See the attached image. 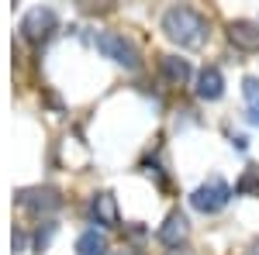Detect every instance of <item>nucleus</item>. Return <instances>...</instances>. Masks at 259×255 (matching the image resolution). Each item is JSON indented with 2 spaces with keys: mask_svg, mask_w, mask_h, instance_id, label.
<instances>
[{
  "mask_svg": "<svg viewBox=\"0 0 259 255\" xmlns=\"http://www.w3.org/2000/svg\"><path fill=\"white\" fill-rule=\"evenodd\" d=\"M76 255H107V235L90 228L76 238Z\"/></svg>",
  "mask_w": 259,
  "mask_h": 255,
  "instance_id": "obj_9",
  "label": "nucleus"
},
{
  "mask_svg": "<svg viewBox=\"0 0 259 255\" xmlns=\"http://www.w3.org/2000/svg\"><path fill=\"white\" fill-rule=\"evenodd\" d=\"M225 93V79H221L218 66H204L197 76V97L200 100H218Z\"/></svg>",
  "mask_w": 259,
  "mask_h": 255,
  "instance_id": "obj_7",
  "label": "nucleus"
},
{
  "mask_svg": "<svg viewBox=\"0 0 259 255\" xmlns=\"http://www.w3.org/2000/svg\"><path fill=\"white\" fill-rule=\"evenodd\" d=\"M242 97H245V114L252 124H259V79L245 76L242 79Z\"/></svg>",
  "mask_w": 259,
  "mask_h": 255,
  "instance_id": "obj_11",
  "label": "nucleus"
},
{
  "mask_svg": "<svg viewBox=\"0 0 259 255\" xmlns=\"http://www.w3.org/2000/svg\"><path fill=\"white\" fill-rule=\"evenodd\" d=\"M245 255H259V241H252V245H249V252Z\"/></svg>",
  "mask_w": 259,
  "mask_h": 255,
  "instance_id": "obj_14",
  "label": "nucleus"
},
{
  "mask_svg": "<svg viewBox=\"0 0 259 255\" xmlns=\"http://www.w3.org/2000/svg\"><path fill=\"white\" fill-rule=\"evenodd\" d=\"M228 41H232L235 48L256 52L259 48V24L256 21H232V24H228Z\"/></svg>",
  "mask_w": 259,
  "mask_h": 255,
  "instance_id": "obj_5",
  "label": "nucleus"
},
{
  "mask_svg": "<svg viewBox=\"0 0 259 255\" xmlns=\"http://www.w3.org/2000/svg\"><path fill=\"white\" fill-rule=\"evenodd\" d=\"M21 31H24V38H28V41L49 38V35L56 31V14H52L49 7H35V11H28V14H24Z\"/></svg>",
  "mask_w": 259,
  "mask_h": 255,
  "instance_id": "obj_4",
  "label": "nucleus"
},
{
  "mask_svg": "<svg viewBox=\"0 0 259 255\" xmlns=\"http://www.w3.org/2000/svg\"><path fill=\"white\" fill-rule=\"evenodd\" d=\"M118 255H139V252H118Z\"/></svg>",
  "mask_w": 259,
  "mask_h": 255,
  "instance_id": "obj_15",
  "label": "nucleus"
},
{
  "mask_svg": "<svg viewBox=\"0 0 259 255\" xmlns=\"http://www.w3.org/2000/svg\"><path fill=\"white\" fill-rule=\"evenodd\" d=\"M94 45L100 48V56H107L111 62H118L124 69H139V48L124 38V35H118V31H97L94 35Z\"/></svg>",
  "mask_w": 259,
  "mask_h": 255,
  "instance_id": "obj_2",
  "label": "nucleus"
},
{
  "mask_svg": "<svg viewBox=\"0 0 259 255\" xmlns=\"http://www.w3.org/2000/svg\"><path fill=\"white\" fill-rule=\"evenodd\" d=\"M228 200H232V186L221 176H211L207 183H200L197 190L190 193V203H194V211H200V214H218Z\"/></svg>",
  "mask_w": 259,
  "mask_h": 255,
  "instance_id": "obj_3",
  "label": "nucleus"
},
{
  "mask_svg": "<svg viewBox=\"0 0 259 255\" xmlns=\"http://www.w3.org/2000/svg\"><path fill=\"white\" fill-rule=\"evenodd\" d=\"M94 217H97L100 224H107V228L118 224V207H114V196L111 193H97L94 196Z\"/></svg>",
  "mask_w": 259,
  "mask_h": 255,
  "instance_id": "obj_10",
  "label": "nucleus"
},
{
  "mask_svg": "<svg viewBox=\"0 0 259 255\" xmlns=\"http://www.w3.org/2000/svg\"><path fill=\"white\" fill-rule=\"evenodd\" d=\"M162 31L166 38L183 45V48H197L207 38V21L200 18L194 7H169L162 14Z\"/></svg>",
  "mask_w": 259,
  "mask_h": 255,
  "instance_id": "obj_1",
  "label": "nucleus"
},
{
  "mask_svg": "<svg viewBox=\"0 0 259 255\" xmlns=\"http://www.w3.org/2000/svg\"><path fill=\"white\" fill-rule=\"evenodd\" d=\"M235 190H239V193H256L259 196V169H245V176L239 179Z\"/></svg>",
  "mask_w": 259,
  "mask_h": 255,
  "instance_id": "obj_13",
  "label": "nucleus"
},
{
  "mask_svg": "<svg viewBox=\"0 0 259 255\" xmlns=\"http://www.w3.org/2000/svg\"><path fill=\"white\" fill-rule=\"evenodd\" d=\"M18 203L28 207V211H35V214H38V211H56V207H59V193L49 190V186H45V190H21Z\"/></svg>",
  "mask_w": 259,
  "mask_h": 255,
  "instance_id": "obj_8",
  "label": "nucleus"
},
{
  "mask_svg": "<svg viewBox=\"0 0 259 255\" xmlns=\"http://www.w3.org/2000/svg\"><path fill=\"white\" fill-rule=\"evenodd\" d=\"M187 235H190V224H187V217L180 214V211H173V214L162 221V228H159V241L162 245H180V241H187Z\"/></svg>",
  "mask_w": 259,
  "mask_h": 255,
  "instance_id": "obj_6",
  "label": "nucleus"
},
{
  "mask_svg": "<svg viewBox=\"0 0 259 255\" xmlns=\"http://www.w3.org/2000/svg\"><path fill=\"white\" fill-rule=\"evenodd\" d=\"M159 66H162V73H166V79L169 83H187L190 79V66H187V59H177V56H162L159 59Z\"/></svg>",
  "mask_w": 259,
  "mask_h": 255,
  "instance_id": "obj_12",
  "label": "nucleus"
}]
</instances>
